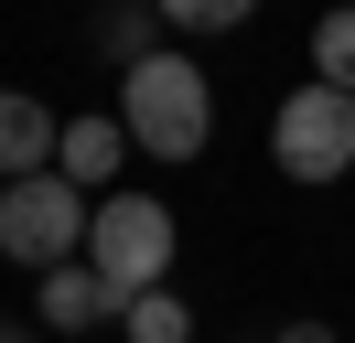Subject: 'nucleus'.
I'll return each mask as SVG.
<instances>
[{"label": "nucleus", "instance_id": "obj_4", "mask_svg": "<svg viewBox=\"0 0 355 343\" xmlns=\"http://www.w3.org/2000/svg\"><path fill=\"white\" fill-rule=\"evenodd\" d=\"M269 161L291 183H345L355 172V97L345 86H291L269 107Z\"/></svg>", "mask_w": 355, "mask_h": 343}, {"label": "nucleus", "instance_id": "obj_12", "mask_svg": "<svg viewBox=\"0 0 355 343\" xmlns=\"http://www.w3.org/2000/svg\"><path fill=\"white\" fill-rule=\"evenodd\" d=\"M280 343H334V322H312V311H302V322H280Z\"/></svg>", "mask_w": 355, "mask_h": 343}, {"label": "nucleus", "instance_id": "obj_1", "mask_svg": "<svg viewBox=\"0 0 355 343\" xmlns=\"http://www.w3.org/2000/svg\"><path fill=\"white\" fill-rule=\"evenodd\" d=\"M119 129H130V150H151V161H194V150L216 140V75L162 43L151 64L119 75Z\"/></svg>", "mask_w": 355, "mask_h": 343}, {"label": "nucleus", "instance_id": "obj_11", "mask_svg": "<svg viewBox=\"0 0 355 343\" xmlns=\"http://www.w3.org/2000/svg\"><path fill=\"white\" fill-rule=\"evenodd\" d=\"M162 21H173V33H237L248 0H162Z\"/></svg>", "mask_w": 355, "mask_h": 343}, {"label": "nucleus", "instance_id": "obj_10", "mask_svg": "<svg viewBox=\"0 0 355 343\" xmlns=\"http://www.w3.org/2000/svg\"><path fill=\"white\" fill-rule=\"evenodd\" d=\"M97 43H108L119 75H130V64H151V54H162V11H108V33H97Z\"/></svg>", "mask_w": 355, "mask_h": 343}, {"label": "nucleus", "instance_id": "obj_3", "mask_svg": "<svg viewBox=\"0 0 355 343\" xmlns=\"http://www.w3.org/2000/svg\"><path fill=\"white\" fill-rule=\"evenodd\" d=\"M87 225H97V204L65 183V172L0 183V257H11V268H33V279L76 268V257H87Z\"/></svg>", "mask_w": 355, "mask_h": 343}, {"label": "nucleus", "instance_id": "obj_13", "mask_svg": "<svg viewBox=\"0 0 355 343\" xmlns=\"http://www.w3.org/2000/svg\"><path fill=\"white\" fill-rule=\"evenodd\" d=\"M0 343H33V333H22V322H0Z\"/></svg>", "mask_w": 355, "mask_h": 343}, {"label": "nucleus", "instance_id": "obj_7", "mask_svg": "<svg viewBox=\"0 0 355 343\" xmlns=\"http://www.w3.org/2000/svg\"><path fill=\"white\" fill-rule=\"evenodd\" d=\"M33 322H44V333H97V322H119V311H108V290H97V268L76 257V268L33 279Z\"/></svg>", "mask_w": 355, "mask_h": 343}, {"label": "nucleus", "instance_id": "obj_6", "mask_svg": "<svg viewBox=\"0 0 355 343\" xmlns=\"http://www.w3.org/2000/svg\"><path fill=\"white\" fill-rule=\"evenodd\" d=\"M54 140H65V118H54L44 97H22V86H0V183L54 172Z\"/></svg>", "mask_w": 355, "mask_h": 343}, {"label": "nucleus", "instance_id": "obj_5", "mask_svg": "<svg viewBox=\"0 0 355 343\" xmlns=\"http://www.w3.org/2000/svg\"><path fill=\"white\" fill-rule=\"evenodd\" d=\"M119 161H130V129H119L108 107H97V118H65V140H54V172H65L87 204H108V193H119V183H108Z\"/></svg>", "mask_w": 355, "mask_h": 343}, {"label": "nucleus", "instance_id": "obj_9", "mask_svg": "<svg viewBox=\"0 0 355 343\" xmlns=\"http://www.w3.org/2000/svg\"><path fill=\"white\" fill-rule=\"evenodd\" d=\"M312 86H345V97H355V11L312 21Z\"/></svg>", "mask_w": 355, "mask_h": 343}, {"label": "nucleus", "instance_id": "obj_2", "mask_svg": "<svg viewBox=\"0 0 355 343\" xmlns=\"http://www.w3.org/2000/svg\"><path fill=\"white\" fill-rule=\"evenodd\" d=\"M87 268H97V290H108V311L173 290V204H162V193H108L97 225H87Z\"/></svg>", "mask_w": 355, "mask_h": 343}, {"label": "nucleus", "instance_id": "obj_8", "mask_svg": "<svg viewBox=\"0 0 355 343\" xmlns=\"http://www.w3.org/2000/svg\"><path fill=\"white\" fill-rule=\"evenodd\" d=\"M119 333L130 343H194V311H183V290H151V300L119 311Z\"/></svg>", "mask_w": 355, "mask_h": 343}]
</instances>
